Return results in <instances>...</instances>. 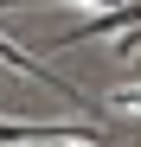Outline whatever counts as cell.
Returning a JSON list of instances; mask_svg holds the SVG:
<instances>
[{"mask_svg": "<svg viewBox=\"0 0 141 147\" xmlns=\"http://www.w3.org/2000/svg\"><path fill=\"white\" fill-rule=\"evenodd\" d=\"M109 109H115V115H141V83H135V90H115Z\"/></svg>", "mask_w": 141, "mask_h": 147, "instance_id": "cell-3", "label": "cell"}, {"mask_svg": "<svg viewBox=\"0 0 141 147\" xmlns=\"http://www.w3.org/2000/svg\"><path fill=\"white\" fill-rule=\"evenodd\" d=\"M141 26V0H109V7H96L90 19H77V26H64L58 38H39L52 45V51H64V45H90V38H109V32H128Z\"/></svg>", "mask_w": 141, "mask_h": 147, "instance_id": "cell-2", "label": "cell"}, {"mask_svg": "<svg viewBox=\"0 0 141 147\" xmlns=\"http://www.w3.org/2000/svg\"><path fill=\"white\" fill-rule=\"evenodd\" d=\"M0 147H122L109 141L96 121H7L0 115Z\"/></svg>", "mask_w": 141, "mask_h": 147, "instance_id": "cell-1", "label": "cell"}]
</instances>
